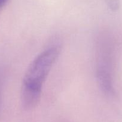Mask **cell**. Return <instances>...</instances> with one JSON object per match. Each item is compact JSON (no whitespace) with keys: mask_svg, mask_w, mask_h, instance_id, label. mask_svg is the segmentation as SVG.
<instances>
[{"mask_svg":"<svg viewBox=\"0 0 122 122\" xmlns=\"http://www.w3.org/2000/svg\"><path fill=\"white\" fill-rule=\"evenodd\" d=\"M59 54L57 46H50L39 54L28 67L21 90L41 95L43 83Z\"/></svg>","mask_w":122,"mask_h":122,"instance_id":"cell-1","label":"cell"},{"mask_svg":"<svg viewBox=\"0 0 122 122\" xmlns=\"http://www.w3.org/2000/svg\"><path fill=\"white\" fill-rule=\"evenodd\" d=\"M96 78L101 90L107 95H113L114 88L112 79V48L108 42L102 41L98 46Z\"/></svg>","mask_w":122,"mask_h":122,"instance_id":"cell-2","label":"cell"},{"mask_svg":"<svg viewBox=\"0 0 122 122\" xmlns=\"http://www.w3.org/2000/svg\"><path fill=\"white\" fill-rule=\"evenodd\" d=\"M106 2L110 9L116 11L119 8V1L118 0H106Z\"/></svg>","mask_w":122,"mask_h":122,"instance_id":"cell-3","label":"cell"},{"mask_svg":"<svg viewBox=\"0 0 122 122\" xmlns=\"http://www.w3.org/2000/svg\"><path fill=\"white\" fill-rule=\"evenodd\" d=\"M8 1V0H0V9L4 7Z\"/></svg>","mask_w":122,"mask_h":122,"instance_id":"cell-4","label":"cell"}]
</instances>
